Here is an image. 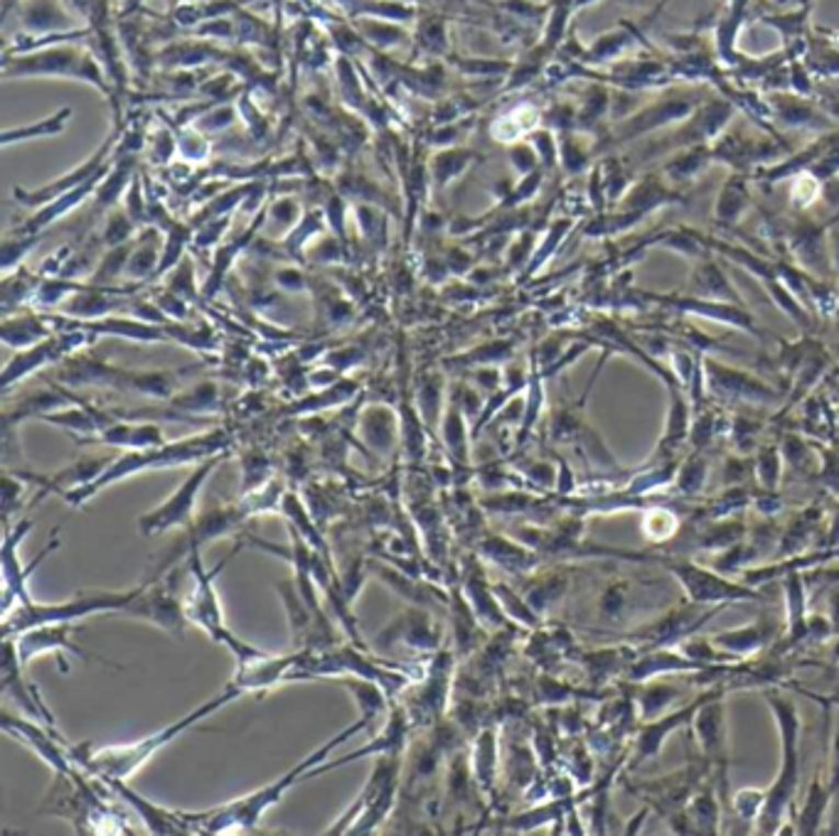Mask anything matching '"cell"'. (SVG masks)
Returning <instances> with one entry per match:
<instances>
[{
	"label": "cell",
	"mask_w": 839,
	"mask_h": 836,
	"mask_svg": "<svg viewBox=\"0 0 839 836\" xmlns=\"http://www.w3.org/2000/svg\"><path fill=\"white\" fill-rule=\"evenodd\" d=\"M370 723H372L370 716H360L352 726L338 733V736L330 738L326 746H320L313 756L301 760L296 768H291L286 775H281L276 782L267 784V788H261L259 792H251L235 802L222 804L219 810H207L200 814L180 812V817H183V824H185V834H227V832H239V829H254L259 820L264 817V812L271 807V804H276L283 794L288 792V788H293L298 780L306 778L310 770H316V766H320V762L330 756L332 748L342 746V743L350 741L355 733L367 728Z\"/></svg>",
	"instance_id": "obj_1"
},
{
	"label": "cell",
	"mask_w": 839,
	"mask_h": 836,
	"mask_svg": "<svg viewBox=\"0 0 839 836\" xmlns=\"http://www.w3.org/2000/svg\"><path fill=\"white\" fill-rule=\"evenodd\" d=\"M229 451V436L225 431H209L202 436H192L183 438V441L175 443H163L156 448H144V451H128L124 455L114 457L109 463V467L101 473L97 481H92L84 487L72 489V493L63 495L67 505L72 507H84L89 499H94L101 489H106L109 485L126 481V477H134L138 473L146 471H156V467H175V465H190V463H202L207 457H215Z\"/></svg>",
	"instance_id": "obj_2"
},
{
	"label": "cell",
	"mask_w": 839,
	"mask_h": 836,
	"mask_svg": "<svg viewBox=\"0 0 839 836\" xmlns=\"http://www.w3.org/2000/svg\"><path fill=\"white\" fill-rule=\"evenodd\" d=\"M763 699L768 711L773 713L778 736H781L783 760L771 788H766V807L756 822V832L778 834L785 817H791L795 824L797 810L793 804L797 800V790H801V711L791 697L775 689H763Z\"/></svg>",
	"instance_id": "obj_3"
},
{
	"label": "cell",
	"mask_w": 839,
	"mask_h": 836,
	"mask_svg": "<svg viewBox=\"0 0 839 836\" xmlns=\"http://www.w3.org/2000/svg\"><path fill=\"white\" fill-rule=\"evenodd\" d=\"M241 694H245V691H241L235 681H231V685L222 691L219 697L209 699L207 703H202V707H197L195 711H190L188 716H183L175 723H170V726H166V728H160L158 733H154V736H146L144 741L131 743V746L101 748V750H89L87 746H77V750H69V753H72L75 762H79V766H82L87 772L97 775V778H101V780H126L136 772V768L144 766V762L154 756L158 748L168 746V743L178 738L180 733H185L188 728L197 726L200 721H205L207 716H212V713L219 711L222 707H227V703L239 699Z\"/></svg>",
	"instance_id": "obj_4"
},
{
	"label": "cell",
	"mask_w": 839,
	"mask_h": 836,
	"mask_svg": "<svg viewBox=\"0 0 839 836\" xmlns=\"http://www.w3.org/2000/svg\"><path fill=\"white\" fill-rule=\"evenodd\" d=\"M3 77L5 79H13V77L79 79L101 89L111 101H114L104 65H101L89 49L79 47V43L43 47L25 55H3Z\"/></svg>",
	"instance_id": "obj_5"
},
{
	"label": "cell",
	"mask_w": 839,
	"mask_h": 836,
	"mask_svg": "<svg viewBox=\"0 0 839 836\" xmlns=\"http://www.w3.org/2000/svg\"><path fill=\"white\" fill-rule=\"evenodd\" d=\"M138 588L77 594L75 598L63 600V603H35L33 600V603L27 606H15L3 620V637H18L39 625L77 623V620H84L97 613H121V610L136 598Z\"/></svg>",
	"instance_id": "obj_6"
},
{
	"label": "cell",
	"mask_w": 839,
	"mask_h": 836,
	"mask_svg": "<svg viewBox=\"0 0 839 836\" xmlns=\"http://www.w3.org/2000/svg\"><path fill=\"white\" fill-rule=\"evenodd\" d=\"M667 574H670L677 586L684 590V598L696 606H729V603H748V600H763V594L753 586H746L744 580H734L722 570L700 566L696 561L682 554L662 552L657 558Z\"/></svg>",
	"instance_id": "obj_7"
},
{
	"label": "cell",
	"mask_w": 839,
	"mask_h": 836,
	"mask_svg": "<svg viewBox=\"0 0 839 836\" xmlns=\"http://www.w3.org/2000/svg\"><path fill=\"white\" fill-rule=\"evenodd\" d=\"M200 549H195V552H190V570L192 576H195V588L190 590V596L185 600V613H188V620H192V623L200 625L202 630L207 632V635L219 642V645H225L231 655L237 657V662L241 665V662H247L251 657H257L261 649L247 645V642H241L237 635H231V632L227 630L225 625V618H222V606H219V598H217V590H215V578L222 568H225L229 564V558L219 561V564L212 568V570H205V566H202V558H200Z\"/></svg>",
	"instance_id": "obj_8"
},
{
	"label": "cell",
	"mask_w": 839,
	"mask_h": 836,
	"mask_svg": "<svg viewBox=\"0 0 839 836\" xmlns=\"http://www.w3.org/2000/svg\"><path fill=\"white\" fill-rule=\"evenodd\" d=\"M57 380L69 386H116V389L150 396V399H168L175 389L173 372H128L116 370L94 357H67Z\"/></svg>",
	"instance_id": "obj_9"
},
{
	"label": "cell",
	"mask_w": 839,
	"mask_h": 836,
	"mask_svg": "<svg viewBox=\"0 0 839 836\" xmlns=\"http://www.w3.org/2000/svg\"><path fill=\"white\" fill-rule=\"evenodd\" d=\"M225 457L227 453L202 461L195 471L185 477V483L180 485L163 505L150 509V512H146L138 519V532L144 536H156V534H166L175 527H190L192 522H195V502H197L200 489L205 487L207 477L212 475V471H217V465L225 461Z\"/></svg>",
	"instance_id": "obj_10"
},
{
	"label": "cell",
	"mask_w": 839,
	"mask_h": 836,
	"mask_svg": "<svg viewBox=\"0 0 839 836\" xmlns=\"http://www.w3.org/2000/svg\"><path fill=\"white\" fill-rule=\"evenodd\" d=\"M726 606H696L687 603L682 608L667 610L653 623L643 625L625 635V640L633 642V647L638 652H648L657 647H674L690 635H696V630H702L714 615H719Z\"/></svg>",
	"instance_id": "obj_11"
},
{
	"label": "cell",
	"mask_w": 839,
	"mask_h": 836,
	"mask_svg": "<svg viewBox=\"0 0 839 836\" xmlns=\"http://www.w3.org/2000/svg\"><path fill=\"white\" fill-rule=\"evenodd\" d=\"M726 697H716L706 701L704 707L694 713L690 728L694 733V743L700 748L702 760L710 766L712 778L719 792H726L729 784V766H732V748H729V728H726Z\"/></svg>",
	"instance_id": "obj_12"
},
{
	"label": "cell",
	"mask_w": 839,
	"mask_h": 836,
	"mask_svg": "<svg viewBox=\"0 0 839 836\" xmlns=\"http://www.w3.org/2000/svg\"><path fill=\"white\" fill-rule=\"evenodd\" d=\"M710 775V766H706L700 756L696 762H690V766L682 770L665 775L660 780H628L625 784H628V790L638 794L648 807H657L665 820H670L684 810L687 800L692 798L694 790L700 788Z\"/></svg>",
	"instance_id": "obj_13"
},
{
	"label": "cell",
	"mask_w": 839,
	"mask_h": 836,
	"mask_svg": "<svg viewBox=\"0 0 839 836\" xmlns=\"http://www.w3.org/2000/svg\"><path fill=\"white\" fill-rule=\"evenodd\" d=\"M726 694H729V691H726L722 685H714L706 691H702L700 697H694L690 703H687V707L667 711V713H662V716H657L653 721H645L643 726L638 728V733H635V743H633L631 756H628L631 768L660 756L667 738H670L672 733H677L680 728L690 726L694 713L700 711L706 701H712L716 697H726Z\"/></svg>",
	"instance_id": "obj_14"
},
{
	"label": "cell",
	"mask_w": 839,
	"mask_h": 836,
	"mask_svg": "<svg viewBox=\"0 0 839 836\" xmlns=\"http://www.w3.org/2000/svg\"><path fill=\"white\" fill-rule=\"evenodd\" d=\"M173 576L170 578H154L150 584H144L138 588L136 598L121 610L118 615L126 618H140L148 620L158 628H163L170 635L183 640L185 637V623L188 613L185 606L180 603L178 596L173 594Z\"/></svg>",
	"instance_id": "obj_15"
},
{
	"label": "cell",
	"mask_w": 839,
	"mask_h": 836,
	"mask_svg": "<svg viewBox=\"0 0 839 836\" xmlns=\"http://www.w3.org/2000/svg\"><path fill=\"white\" fill-rule=\"evenodd\" d=\"M30 529H33V519H27V517L18 519L15 527H10V522H5V536H3V610H5V615L15 606L33 603V598H30V594H27V578H30V574H33V568L43 564V561L57 549V539H53V544L45 549L43 556L35 558L27 568L20 566V558L15 556V549L20 542H23V536L30 532Z\"/></svg>",
	"instance_id": "obj_16"
},
{
	"label": "cell",
	"mask_w": 839,
	"mask_h": 836,
	"mask_svg": "<svg viewBox=\"0 0 839 836\" xmlns=\"http://www.w3.org/2000/svg\"><path fill=\"white\" fill-rule=\"evenodd\" d=\"M118 138H121L118 134L109 136V138L104 140V146L97 148V150L92 152V156H89V158L82 162V166L72 168V170L67 172V176L57 178V180H53V182H45L43 188H35V190L15 188V190H13V197H15L23 207H33V210H39V207L49 205V202H53V200L67 195L69 190H75V188H79V185H84L87 180H92V178L97 176V172L104 170V168L109 166V162L114 160V156H116L114 148H116V140H118Z\"/></svg>",
	"instance_id": "obj_17"
},
{
	"label": "cell",
	"mask_w": 839,
	"mask_h": 836,
	"mask_svg": "<svg viewBox=\"0 0 839 836\" xmlns=\"http://www.w3.org/2000/svg\"><path fill=\"white\" fill-rule=\"evenodd\" d=\"M670 822L672 832L677 834H719L722 832V802H719V788H716L714 778L710 775L694 794L687 800L684 810Z\"/></svg>",
	"instance_id": "obj_18"
},
{
	"label": "cell",
	"mask_w": 839,
	"mask_h": 836,
	"mask_svg": "<svg viewBox=\"0 0 839 836\" xmlns=\"http://www.w3.org/2000/svg\"><path fill=\"white\" fill-rule=\"evenodd\" d=\"M781 630L785 632V625H778V620L773 618H758L753 623L741 625V628H732V630H722L716 635H710L712 642L719 649L729 652L736 659H751L756 655H761L763 649H768L781 637Z\"/></svg>",
	"instance_id": "obj_19"
},
{
	"label": "cell",
	"mask_w": 839,
	"mask_h": 836,
	"mask_svg": "<svg viewBox=\"0 0 839 836\" xmlns=\"http://www.w3.org/2000/svg\"><path fill=\"white\" fill-rule=\"evenodd\" d=\"M702 667L700 662H694L684 655L680 647H657L648 652H638V657L633 659V665L625 671V679L633 685H643L657 677H672V675H700Z\"/></svg>",
	"instance_id": "obj_20"
},
{
	"label": "cell",
	"mask_w": 839,
	"mask_h": 836,
	"mask_svg": "<svg viewBox=\"0 0 839 836\" xmlns=\"http://www.w3.org/2000/svg\"><path fill=\"white\" fill-rule=\"evenodd\" d=\"M72 632H75V623H53V625H39V628L27 630L13 640L23 665L37 655H47V652H53V655H59V657H63V652H72V655L82 659H97L82 647L75 645Z\"/></svg>",
	"instance_id": "obj_21"
},
{
	"label": "cell",
	"mask_w": 839,
	"mask_h": 836,
	"mask_svg": "<svg viewBox=\"0 0 839 836\" xmlns=\"http://www.w3.org/2000/svg\"><path fill=\"white\" fill-rule=\"evenodd\" d=\"M785 588V632L781 647L793 649L807 640V584L803 570H791L783 576Z\"/></svg>",
	"instance_id": "obj_22"
},
{
	"label": "cell",
	"mask_w": 839,
	"mask_h": 836,
	"mask_svg": "<svg viewBox=\"0 0 839 836\" xmlns=\"http://www.w3.org/2000/svg\"><path fill=\"white\" fill-rule=\"evenodd\" d=\"M82 443H94V445H114V448H126V451H144V448H156L163 445L166 438L160 426L156 423H136L131 418H124V421H116L106 426L104 431H99L92 438H84Z\"/></svg>",
	"instance_id": "obj_23"
},
{
	"label": "cell",
	"mask_w": 839,
	"mask_h": 836,
	"mask_svg": "<svg viewBox=\"0 0 839 836\" xmlns=\"http://www.w3.org/2000/svg\"><path fill=\"white\" fill-rule=\"evenodd\" d=\"M111 166H114V160H111L104 170L97 172V176H94L92 180H87L84 185H79V188H75V190H69L67 195L53 200V202H49V205H45V207H39V210L33 214V217H30V219L25 222V227L20 229V231H23V234H37V231L47 229L49 224H55L57 219L67 217V214L72 212V210H77L79 205H82V202H84L87 197L97 195V190H99L101 182H104V178H106V172L111 170Z\"/></svg>",
	"instance_id": "obj_24"
},
{
	"label": "cell",
	"mask_w": 839,
	"mask_h": 836,
	"mask_svg": "<svg viewBox=\"0 0 839 836\" xmlns=\"http://www.w3.org/2000/svg\"><path fill=\"white\" fill-rule=\"evenodd\" d=\"M832 807V792L827 784L825 772H815L810 788L805 792V800L801 804V812L795 814V829L797 834H823L825 820Z\"/></svg>",
	"instance_id": "obj_25"
},
{
	"label": "cell",
	"mask_w": 839,
	"mask_h": 836,
	"mask_svg": "<svg viewBox=\"0 0 839 836\" xmlns=\"http://www.w3.org/2000/svg\"><path fill=\"white\" fill-rule=\"evenodd\" d=\"M680 694L682 689L667 681V677L643 681V685H638V691H635V711H638L640 723L662 716L680 699Z\"/></svg>",
	"instance_id": "obj_26"
},
{
	"label": "cell",
	"mask_w": 839,
	"mask_h": 836,
	"mask_svg": "<svg viewBox=\"0 0 839 836\" xmlns=\"http://www.w3.org/2000/svg\"><path fill=\"white\" fill-rule=\"evenodd\" d=\"M825 519V509L823 507H807L803 509L801 515H797L791 524H787V529L783 532V536L778 539V552H783L787 556H795V554H803L807 552V544L815 539V532L817 527H820V522Z\"/></svg>",
	"instance_id": "obj_27"
},
{
	"label": "cell",
	"mask_w": 839,
	"mask_h": 836,
	"mask_svg": "<svg viewBox=\"0 0 839 836\" xmlns=\"http://www.w3.org/2000/svg\"><path fill=\"white\" fill-rule=\"evenodd\" d=\"M53 332V325H49L47 315H20V318H8L3 320V342L8 348L15 350H25L33 348V344L47 340Z\"/></svg>",
	"instance_id": "obj_28"
},
{
	"label": "cell",
	"mask_w": 839,
	"mask_h": 836,
	"mask_svg": "<svg viewBox=\"0 0 839 836\" xmlns=\"http://www.w3.org/2000/svg\"><path fill=\"white\" fill-rule=\"evenodd\" d=\"M640 532L650 544H670L672 539L680 536L682 532V517L672 507L653 505L648 509H643Z\"/></svg>",
	"instance_id": "obj_29"
},
{
	"label": "cell",
	"mask_w": 839,
	"mask_h": 836,
	"mask_svg": "<svg viewBox=\"0 0 839 836\" xmlns=\"http://www.w3.org/2000/svg\"><path fill=\"white\" fill-rule=\"evenodd\" d=\"M158 247H160V234L156 229H144L138 234L136 249L131 251L128 267L124 276L128 279H146L150 273H158L160 267V257H158Z\"/></svg>",
	"instance_id": "obj_30"
},
{
	"label": "cell",
	"mask_w": 839,
	"mask_h": 836,
	"mask_svg": "<svg viewBox=\"0 0 839 836\" xmlns=\"http://www.w3.org/2000/svg\"><path fill=\"white\" fill-rule=\"evenodd\" d=\"M72 118V109L63 106L55 111L53 116H47L43 121H35V124H25L18 128H5L3 131V146H13V143H25V140H35V138H49L63 134L67 128V121Z\"/></svg>",
	"instance_id": "obj_31"
},
{
	"label": "cell",
	"mask_w": 839,
	"mask_h": 836,
	"mask_svg": "<svg viewBox=\"0 0 839 836\" xmlns=\"http://www.w3.org/2000/svg\"><path fill=\"white\" fill-rule=\"evenodd\" d=\"M485 552L495 558V564L508 568L510 574H528L540 561L537 554H534V549L518 546L512 542H504V539H490V542L485 544Z\"/></svg>",
	"instance_id": "obj_32"
},
{
	"label": "cell",
	"mask_w": 839,
	"mask_h": 836,
	"mask_svg": "<svg viewBox=\"0 0 839 836\" xmlns=\"http://www.w3.org/2000/svg\"><path fill=\"white\" fill-rule=\"evenodd\" d=\"M468 160H475V152H468L463 148L441 150L431 162V178L433 182H436V188L443 190L453 178H458L461 172L470 166Z\"/></svg>",
	"instance_id": "obj_33"
},
{
	"label": "cell",
	"mask_w": 839,
	"mask_h": 836,
	"mask_svg": "<svg viewBox=\"0 0 839 836\" xmlns=\"http://www.w3.org/2000/svg\"><path fill=\"white\" fill-rule=\"evenodd\" d=\"M706 461L700 455H692L687 457V461L677 467V475H674V487L677 493H680L684 499H692L696 497L704 489V483H706Z\"/></svg>",
	"instance_id": "obj_34"
},
{
	"label": "cell",
	"mask_w": 839,
	"mask_h": 836,
	"mask_svg": "<svg viewBox=\"0 0 839 836\" xmlns=\"http://www.w3.org/2000/svg\"><path fill=\"white\" fill-rule=\"evenodd\" d=\"M832 703V701H830ZM837 709V719H835V728H832V748L830 756H827V784H830L832 792V807H830V834L839 832V703H832Z\"/></svg>",
	"instance_id": "obj_35"
},
{
	"label": "cell",
	"mask_w": 839,
	"mask_h": 836,
	"mask_svg": "<svg viewBox=\"0 0 839 836\" xmlns=\"http://www.w3.org/2000/svg\"><path fill=\"white\" fill-rule=\"evenodd\" d=\"M763 807H766V790L744 788L732 794V810L736 817H739L744 824H748V827H756Z\"/></svg>",
	"instance_id": "obj_36"
},
{
	"label": "cell",
	"mask_w": 839,
	"mask_h": 836,
	"mask_svg": "<svg viewBox=\"0 0 839 836\" xmlns=\"http://www.w3.org/2000/svg\"><path fill=\"white\" fill-rule=\"evenodd\" d=\"M358 25H360V33L365 35L370 43H374L377 47L401 45L404 39H407V30H401L399 25H394L392 20H387V23H384L382 18H377V20H370V23H358Z\"/></svg>",
	"instance_id": "obj_37"
},
{
	"label": "cell",
	"mask_w": 839,
	"mask_h": 836,
	"mask_svg": "<svg viewBox=\"0 0 839 836\" xmlns=\"http://www.w3.org/2000/svg\"><path fill=\"white\" fill-rule=\"evenodd\" d=\"M192 124H195L200 134H222V131H227L229 126L237 124V111L231 109L229 104H225V106L212 104L209 109L202 111V114L192 121Z\"/></svg>",
	"instance_id": "obj_38"
},
{
	"label": "cell",
	"mask_w": 839,
	"mask_h": 836,
	"mask_svg": "<svg viewBox=\"0 0 839 836\" xmlns=\"http://www.w3.org/2000/svg\"><path fill=\"white\" fill-rule=\"evenodd\" d=\"M136 227L138 224L131 219V214L126 210H118V207L111 210L106 229H104V244L109 249L121 247V244H128L131 239H134Z\"/></svg>",
	"instance_id": "obj_39"
},
{
	"label": "cell",
	"mask_w": 839,
	"mask_h": 836,
	"mask_svg": "<svg viewBox=\"0 0 839 836\" xmlns=\"http://www.w3.org/2000/svg\"><path fill=\"white\" fill-rule=\"evenodd\" d=\"M756 481L766 493H778V485H781V453L775 448L758 453Z\"/></svg>",
	"instance_id": "obj_40"
},
{
	"label": "cell",
	"mask_w": 839,
	"mask_h": 836,
	"mask_svg": "<svg viewBox=\"0 0 839 836\" xmlns=\"http://www.w3.org/2000/svg\"><path fill=\"white\" fill-rule=\"evenodd\" d=\"M419 45L427 49V53H433V55H441L446 53L449 47V39H446V25H443L441 18H427L419 23Z\"/></svg>",
	"instance_id": "obj_41"
},
{
	"label": "cell",
	"mask_w": 839,
	"mask_h": 836,
	"mask_svg": "<svg viewBox=\"0 0 839 836\" xmlns=\"http://www.w3.org/2000/svg\"><path fill=\"white\" fill-rule=\"evenodd\" d=\"M178 140V156L185 162H202L209 156V143L197 128H183L175 136Z\"/></svg>",
	"instance_id": "obj_42"
},
{
	"label": "cell",
	"mask_w": 839,
	"mask_h": 836,
	"mask_svg": "<svg viewBox=\"0 0 839 836\" xmlns=\"http://www.w3.org/2000/svg\"><path fill=\"white\" fill-rule=\"evenodd\" d=\"M446 441L458 461L466 463V436H463V411L458 402L451 404L446 416Z\"/></svg>",
	"instance_id": "obj_43"
},
{
	"label": "cell",
	"mask_w": 839,
	"mask_h": 836,
	"mask_svg": "<svg viewBox=\"0 0 839 836\" xmlns=\"http://www.w3.org/2000/svg\"><path fill=\"white\" fill-rule=\"evenodd\" d=\"M35 241H37L35 234H30L27 239H8L3 244V273L5 276L18 267L20 261L27 257V251L35 247Z\"/></svg>",
	"instance_id": "obj_44"
},
{
	"label": "cell",
	"mask_w": 839,
	"mask_h": 836,
	"mask_svg": "<svg viewBox=\"0 0 839 836\" xmlns=\"http://www.w3.org/2000/svg\"><path fill=\"white\" fill-rule=\"evenodd\" d=\"M274 217L283 224H298V205L293 200H279L274 202Z\"/></svg>",
	"instance_id": "obj_45"
},
{
	"label": "cell",
	"mask_w": 839,
	"mask_h": 836,
	"mask_svg": "<svg viewBox=\"0 0 839 836\" xmlns=\"http://www.w3.org/2000/svg\"><path fill=\"white\" fill-rule=\"evenodd\" d=\"M827 615H830L832 625H835V632L839 635V588L837 586L832 588V594H830V613H827Z\"/></svg>",
	"instance_id": "obj_46"
},
{
	"label": "cell",
	"mask_w": 839,
	"mask_h": 836,
	"mask_svg": "<svg viewBox=\"0 0 839 836\" xmlns=\"http://www.w3.org/2000/svg\"><path fill=\"white\" fill-rule=\"evenodd\" d=\"M827 546H839V507H837V515L832 519L830 529H827Z\"/></svg>",
	"instance_id": "obj_47"
},
{
	"label": "cell",
	"mask_w": 839,
	"mask_h": 836,
	"mask_svg": "<svg viewBox=\"0 0 839 836\" xmlns=\"http://www.w3.org/2000/svg\"><path fill=\"white\" fill-rule=\"evenodd\" d=\"M15 5H20V0H3V20L10 18V13H13Z\"/></svg>",
	"instance_id": "obj_48"
},
{
	"label": "cell",
	"mask_w": 839,
	"mask_h": 836,
	"mask_svg": "<svg viewBox=\"0 0 839 836\" xmlns=\"http://www.w3.org/2000/svg\"><path fill=\"white\" fill-rule=\"evenodd\" d=\"M832 652H835V659L839 662V635H837V642H835V649Z\"/></svg>",
	"instance_id": "obj_49"
}]
</instances>
